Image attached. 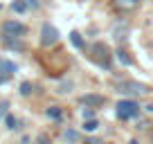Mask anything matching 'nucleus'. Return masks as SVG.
I'll use <instances>...</instances> for the list:
<instances>
[{"label":"nucleus","mask_w":153,"mask_h":144,"mask_svg":"<svg viewBox=\"0 0 153 144\" xmlns=\"http://www.w3.org/2000/svg\"><path fill=\"white\" fill-rule=\"evenodd\" d=\"M92 59H95L97 65L110 70V50H108L106 43H95L92 45Z\"/></svg>","instance_id":"obj_1"},{"label":"nucleus","mask_w":153,"mask_h":144,"mask_svg":"<svg viewBox=\"0 0 153 144\" xmlns=\"http://www.w3.org/2000/svg\"><path fill=\"white\" fill-rule=\"evenodd\" d=\"M140 113V106L135 104L133 99H122L117 104V117L120 120H131V117H137Z\"/></svg>","instance_id":"obj_2"},{"label":"nucleus","mask_w":153,"mask_h":144,"mask_svg":"<svg viewBox=\"0 0 153 144\" xmlns=\"http://www.w3.org/2000/svg\"><path fill=\"white\" fill-rule=\"evenodd\" d=\"M2 34H5V39H20L23 34H27V27L18 20H7L2 25Z\"/></svg>","instance_id":"obj_3"},{"label":"nucleus","mask_w":153,"mask_h":144,"mask_svg":"<svg viewBox=\"0 0 153 144\" xmlns=\"http://www.w3.org/2000/svg\"><path fill=\"white\" fill-rule=\"evenodd\" d=\"M117 90L122 95H144V92H149V88L137 81H122V83H117Z\"/></svg>","instance_id":"obj_4"},{"label":"nucleus","mask_w":153,"mask_h":144,"mask_svg":"<svg viewBox=\"0 0 153 144\" xmlns=\"http://www.w3.org/2000/svg\"><path fill=\"white\" fill-rule=\"evenodd\" d=\"M56 41H59L56 27H52L50 23H45L43 29H41V45H43V48H50V45H54Z\"/></svg>","instance_id":"obj_5"},{"label":"nucleus","mask_w":153,"mask_h":144,"mask_svg":"<svg viewBox=\"0 0 153 144\" xmlns=\"http://www.w3.org/2000/svg\"><path fill=\"white\" fill-rule=\"evenodd\" d=\"M104 101H106L104 97H101V95H95V92L81 97V104L86 106V108H97V106H104Z\"/></svg>","instance_id":"obj_6"},{"label":"nucleus","mask_w":153,"mask_h":144,"mask_svg":"<svg viewBox=\"0 0 153 144\" xmlns=\"http://www.w3.org/2000/svg\"><path fill=\"white\" fill-rule=\"evenodd\" d=\"M113 5H115V9H120V11H133V9H137L140 0H115Z\"/></svg>","instance_id":"obj_7"},{"label":"nucleus","mask_w":153,"mask_h":144,"mask_svg":"<svg viewBox=\"0 0 153 144\" xmlns=\"http://www.w3.org/2000/svg\"><path fill=\"white\" fill-rule=\"evenodd\" d=\"M70 41H72V45H74L76 50L86 48V43H83V39H81V34H79V32H70Z\"/></svg>","instance_id":"obj_8"},{"label":"nucleus","mask_w":153,"mask_h":144,"mask_svg":"<svg viewBox=\"0 0 153 144\" xmlns=\"http://www.w3.org/2000/svg\"><path fill=\"white\" fill-rule=\"evenodd\" d=\"M63 140L74 144V142H79V133H76L74 128H65V131H63Z\"/></svg>","instance_id":"obj_9"},{"label":"nucleus","mask_w":153,"mask_h":144,"mask_svg":"<svg viewBox=\"0 0 153 144\" xmlns=\"http://www.w3.org/2000/svg\"><path fill=\"white\" fill-rule=\"evenodd\" d=\"M48 117H50V120H61L63 111L59 108V106H50V108H48Z\"/></svg>","instance_id":"obj_10"},{"label":"nucleus","mask_w":153,"mask_h":144,"mask_svg":"<svg viewBox=\"0 0 153 144\" xmlns=\"http://www.w3.org/2000/svg\"><path fill=\"white\" fill-rule=\"evenodd\" d=\"M11 9L18 11V14H23V11L27 9V2H25V0H14V2H11Z\"/></svg>","instance_id":"obj_11"},{"label":"nucleus","mask_w":153,"mask_h":144,"mask_svg":"<svg viewBox=\"0 0 153 144\" xmlns=\"http://www.w3.org/2000/svg\"><path fill=\"white\" fill-rule=\"evenodd\" d=\"M117 59H120V61L124 63V65H131V63H133V59H131L128 54L124 52V50H117Z\"/></svg>","instance_id":"obj_12"},{"label":"nucleus","mask_w":153,"mask_h":144,"mask_svg":"<svg viewBox=\"0 0 153 144\" xmlns=\"http://www.w3.org/2000/svg\"><path fill=\"white\" fill-rule=\"evenodd\" d=\"M32 90H34V86H32L29 81H23V83H20V95H23V97L32 95Z\"/></svg>","instance_id":"obj_13"},{"label":"nucleus","mask_w":153,"mask_h":144,"mask_svg":"<svg viewBox=\"0 0 153 144\" xmlns=\"http://www.w3.org/2000/svg\"><path fill=\"white\" fill-rule=\"evenodd\" d=\"M5 122H7V128H11V131L18 128V120H16L14 115H7V117H5Z\"/></svg>","instance_id":"obj_14"},{"label":"nucleus","mask_w":153,"mask_h":144,"mask_svg":"<svg viewBox=\"0 0 153 144\" xmlns=\"http://www.w3.org/2000/svg\"><path fill=\"white\" fill-rule=\"evenodd\" d=\"M97 126H99V124H97L95 120H88V122H83V128H86V131H95Z\"/></svg>","instance_id":"obj_15"},{"label":"nucleus","mask_w":153,"mask_h":144,"mask_svg":"<svg viewBox=\"0 0 153 144\" xmlns=\"http://www.w3.org/2000/svg\"><path fill=\"white\" fill-rule=\"evenodd\" d=\"M92 115H95V111H92V108H83V120H92Z\"/></svg>","instance_id":"obj_16"},{"label":"nucleus","mask_w":153,"mask_h":144,"mask_svg":"<svg viewBox=\"0 0 153 144\" xmlns=\"http://www.w3.org/2000/svg\"><path fill=\"white\" fill-rule=\"evenodd\" d=\"M36 144H50V140H48V137H45V135H41V137H38V140H36Z\"/></svg>","instance_id":"obj_17"},{"label":"nucleus","mask_w":153,"mask_h":144,"mask_svg":"<svg viewBox=\"0 0 153 144\" xmlns=\"http://www.w3.org/2000/svg\"><path fill=\"white\" fill-rule=\"evenodd\" d=\"M86 144H104L101 140H97V137H90V140H86Z\"/></svg>","instance_id":"obj_18"},{"label":"nucleus","mask_w":153,"mask_h":144,"mask_svg":"<svg viewBox=\"0 0 153 144\" xmlns=\"http://www.w3.org/2000/svg\"><path fill=\"white\" fill-rule=\"evenodd\" d=\"M5 113H7V104H0V117L5 115Z\"/></svg>","instance_id":"obj_19"},{"label":"nucleus","mask_w":153,"mask_h":144,"mask_svg":"<svg viewBox=\"0 0 153 144\" xmlns=\"http://www.w3.org/2000/svg\"><path fill=\"white\" fill-rule=\"evenodd\" d=\"M146 111H149V113H153V104H149V106H146Z\"/></svg>","instance_id":"obj_20"},{"label":"nucleus","mask_w":153,"mask_h":144,"mask_svg":"<svg viewBox=\"0 0 153 144\" xmlns=\"http://www.w3.org/2000/svg\"><path fill=\"white\" fill-rule=\"evenodd\" d=\"M0 11H2V5H0Z\"/></svg>","instance_id":"obj_21"}]
</instances>
